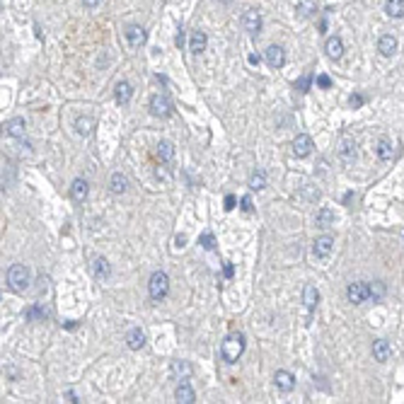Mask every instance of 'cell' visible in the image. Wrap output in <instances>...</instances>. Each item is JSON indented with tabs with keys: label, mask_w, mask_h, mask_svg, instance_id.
Instances as JSON below:
<instances>
[{
	"label": "cell",
	"mask_w": 404,
	"mask_h": 404,
	"mask_svg": "<svg viewBox=\"0 0 404 404\" xmlns=\"http://www.w3.org/2000/svg\"><path fill=\"white\" fill-rule=\"evenodd\" d=\"M157 157H160L162 162H172V160H174V148H172V143L160 140V143H157Z\"/></svg>",
	"instance_id": "26"
},
{
	"label": "cell",
	"mask_w": 404,
	"mask_h": 404,
	"mask_svg": "<svg viewBox=\"0 0 404 404\" xmlns=\"http://www.w3.org/2000/svg\"><path fill=\"white\" fill-rule=\"evenodd\" d=\"M264 58H266V63H269L271 68H281V66L286 63V54H283V49H281V46H269V49H266V54H264Z\"/></svg>",
	"instance_id": "11"
},
{
	"label": "cell",
	"mask_w": 404,
	"mask_h": 404,
	"mask_svg": "<svg viewBox=\"0 0 404 404\" xmlns=\"http://www.w3.org/2000/svg\"><path fill=\"white\" fill-rule=\"evenodd\" d=\"M312 138L307 136V133H300V136H295V140H293V155L295 157H307V155L312 153Z\"/></svg>",
	"instance_id": "7"
},
{
	"label": "cell",
	"mask_w": 404,
	"mask_h": 404,
	"mask_svg": "<svg viewBox=\"0 0 404 404\" xmlns=\"http://www.w3.org/2000/svg\"><path fill=\"white\" fill-rule=\"evenodd\" d=\"M174 397H177V402H181V404H194L196 402V392H194V387H191L186 380H181L179 385H177Z\"/></svg>",
	"instance_id": "8"
},
{
	"label": "cell",
	"mask_w": 404,
	"mask_h": 404,
	"mask_svg": "<svg viewBox=\"0 0 404 404\" xmlns=\"http://www.w3.org/2000/svg\"><path fill=\"white\" fill-rule=\"evenodd\" d=\"M339 157H341L344 162H353V160H356V143L348 138V136H344L341 143H339Z\"/></svg>",
	"instance_id": "12"
},
{
	"label": "cell",
	"mask_w": 404,
	"mask_h": 404,
	"mask_svg": "<svg viewBox=\"0 0 404 404\" xmlns=\"http://www.w3.org/2000/svg\"><path fill=\"white\" fill-rule=\"evenodd\" d=\"M274 382H276V387H279L281 392H291L293 387H295V375L288 373V370H276Z\"/></svg>",
	"instance_id": "10"
},
{
	"label": "cell",
	"mask_w": 404,
	"mask_h": 404,
	"mask_svg": "<svg viewBox=\"0 0 404 404\" xmlns=\"http://www.w3.org/2000/svg\"><path fill=\"white\" fill-rule=\"evenodd\" d=\"M131 97H133V87H131V85L128 83L116 85V102H119V104H128Z\"/></svg>",
	"instance_id": "24"
},
{
	"label": "cell",
	"mask_w": 404,
	"mask_h": 404,
	"mask_svg": "<svg viewBox=\"0 0 404 404\" xmlns=\"http://www.w3.org/2000/svg\"><path fill=\"white\" fill-rule=\"evenodd\" d=\"M324 51H327V56L329 58H341L344 56V42L339 39V37H329L327 39V44H324Z\"/></svg>",
	"instance_id": "16"
},
{
	"label": "cell",
	"mask_w": 404,
	"mask_h": 404,
	"mask_svg": "<svg viewBox=\"0 0 404 404\" xmlns=\"http://www.w3.org/2000/svg\"><path fill=\"white\" fill-rule=\"evenodd\" d=\"M317 85H320V87H329V85H332V80H329L327 75H320V78H317Z\"/></svg>",
	"instance_id": "39"
},
{
	"label": "cell",
	"mask_w": 404,
	"mask_h": 404,
	"mask_svg": "<svg viewBox=\"0 0 404 404\" xmlns=\"http://www.w3.org/2000/svg\"><path fill=\"white\" fill-rule=\"evenodd\" d=\"M373 356H375V361L385 363L392 356V346L385 339H377V341H373Z\"/></svg>",
	"instance_id": "17"
},
{
	"label": "cell",
	"mask_w": 404,
	"mask_h": 404,
	"mask_svg": "<svg viewBox=\"0 0 404 404\" xmlns=\"http://www.w3.org/2000/svg\"><path fill=\"white\" fill-rule=\"evenodd\" d=\"M332 250H334V240L329 235H322L315 240V245H312V254L317 257V259H329V254H332Z\"/></svg>",
	"instance_id": "6"
},
{
	"label": "cell",
	"mask_w": 404,
	"mask_h": 404,
	"mask_svg": "<svg viewBox=\"0 0 404 404\" xmlns=\"http://www.w3.org/2000/svg\"><path fill=\"white\" fill-rule=\"evenodd\" d=\"M377 157L380 160H392V143L387 138L377 140Z\"/></svg>",
	"instance_id": "30"
},
{
	"label": "cell",
	"mask_w": 404,
	"mask_h": 404,
	"mask_svg": "<svg viewBox=\"0 0 404 404\" xmlns=\"http://www.w3.org/2000/svg\"><path fill=\"white\" fill-rule=\"evenodd\" d=\"M240 204H242V211H245V213H252V201H250V196H242V201H240Z\"/></svg>",
	"instance_id": "37"
},
{
	"label": "cell",
	"mask_w": 404,
	"mask_h": 404,
	"mask_svg": "<svg viewBox=\"0 0 404 404\" xmlns=\"http://www.w3.org/2000/svg\"><path fill=\"white\" fill-rule=\"evenodd\" d=\"M198 245H201L204 250H213V247H216V240H213L211 233H204V235L198 237Z\"/></svg>",
	"instance_id": "35"
},
{
	"label": "cell",
	"mask_w": 404,
	"mask_h": 404,
	"mask_svg": "<svg viewBox=\"0 0 404 404\" xmlns=\"http://www.w3.org/2000/svg\"><path fill=\"white\" fill-rule=\"evenodd\" d=\"M385 13L390 17H394V20L404 17V0H387L385 3Z\"/></svg>",
	"instance_id": "27"
},
{
	"label": "cell",
	"mask_w": 404,
	"mask_h": 404,
	"mask_svg": "<svg viewBox=\"0 0 404 404\" xmlns=\"http://www.w3.org/2000/svg\"><path fill=\"white\" fill-rule=\"evenodd\" d=\"M264 186H266V174L264 172H254L250 177V189L252 191H262Z\"/></svg>",
	"instance_id": "31"
},
{
	"label": "cell",
	"mask_w": 404,
	"mask_h": 404,
	"mask_svg": "<svg viewBox=\"0 0 404 404\" xmlns=\"http://www.w3.org/2000/svg\"><path fill=\"white\" fill-rule=\"evenodd\" d=\"M259 61H262V58L257 56V54H252V56H250V63H252V66H257V63H259Z\"/></svg>",
	"instance_id": "42"
},
{
	"label": "cell",
	"mask_w": 404,
	"mask_h": 404,
	"mask_svg": "<svg viewBox=\"0 0 404 404\" xmlns=\"http://www.w3.org/2000/svg\"><path fill=\"white\" fill-rule=\"evenodd\" d=\"M25 317H27V320H42V317H46V310H44L42 305H32L27 312H25Z\"/></svg>",
	"instance_id": "34"
},
{
	"label": "cell",
	"mask_w": 404,
	"mask_h": 404,
	"mask_svg": "<svg viewBox=\"0 0 404 404\" xmlns=\"http://www.w3.org/2000/svg\"><path fill=\"white\" fill-rule=\"evenodd\" d=\"M315 221H317L320 228H329V225H334V211L332 209H320L317 211V216H315Z\"/></svg>",
	"instance_id": "28"
},
{
	"label": "cell",
	"mask_w": 404,
	"mask_h": 404,
	"mask_svg": "<svg viewBox=\"0 0 404 404\" xmlns=\"http://www.w3.org/2000/svg\"><path fill=\"white\" fill-rule=\"evenodd\" d=\"M87 191H90V186H87V181L85 179H73V184H70V196H73V201H78V204H83L85 198H87Z\"/></svg>",
	"instance_id": "13"
},
{
	"label": "cell",
	"mask_w": 404,
	"mask_h": 404,
	"mask_svg": "<svg viewBox=\"0 0 404 404\" xmlns=\"http://www.w3.org/2000/svg\"><path fill=\"white\" fill-rule=\"evenodd\" d=\"M126 39H128V44L131 46H140V44H145V29L143 27H128L126 29Z\"/></svg>",
	"instance_id": "22"
},
{
	"label": "cell",
	"mask_w": 404,
	"mask_h": 404,
	"mask_svg": "<svg viewBox=\"0 0 404 404\" xmlns=\"http://www.w3.org/2000/svg\"><path fill=\"white\" fill-rule=\"evenodd\" d=\"M242 353H245V336L242 334H230L221 346V356L225 363H237Z\"/></svg>",
	"instance_id": "1"
},
{
	"label": "cell",
	"mask_w": 404,
	"mask_h": 404,
	"mask_svg": "<svg viewBox=\"0 0 404 404\" xmlns=\"http://www.w3.org/2000/svg\"><path fill=\"white\" fill-rule=\"evenodd\" d=\"M109 186H112L114 194H124L126 189H128V179H126L121 172H114V174H112V181H109Z\"/></svg>",
	"instance_id": "25"
},
{
	"label": "cell",
	"mask_w": 404,
	"mask_h": 404,
	"mask_svg": "<svg viewBox=\"0 0 404 404\" xmlns=\"http://www.w3.org/2000/svg\"><path fill=\"white\" fill-rule=\"evenodd\" d=\"M303 303H305L307 310H312V307L320 303V293H317V288H315L312 283H307L305 291H303Z\"/></svg>",
	"instance_id": "23"
},
{
	"label": "cell",
	"mask_w": 404,
	"mask_h": 404,
	"mask_svg": "<svg viewBox=\"0 0 404 404\" xmlns=\"http://www.w3.org/2000/svg\"><path fill=\"white\" fill-rule=\"evenodd\" d=\"M169 373L174 377H179V380H186V377L191 375V363L186 361H174L172 365H169Z\"/></svg>",
	"instance_id": "21"
},
{
	"label": "cell",
	"mask_w": 404,
	"mask_h": 404,
	"mask_svg": "<svg viewBox=\"0 0 404 404\" xmlns=\"http://www.w3.org/2000/svg\"><path fill=\"white\" fill-rule=\"evenodd\" d=\"M310 85H312V78H310V75H305V78H300V80L295 83V87H298L300 92H307V90H310Z\"/></svg>",
	"instance_id": "36"
},
{
	"label": "cell",
	"mask_w": 404,
	"mask_h": 404,
	"mask_svg": "<svg viewBox=\"0 0 404 404\" xmlns=\"http://www.w3.org/2000/svg\"><path fill=\"white\" fill-rule=\"evenodd\" d=\"M346 298H348V303H353V305L365 303V300L370 298V288H368V283H363V281H358V283H348Z\"/></svg>",
	"instance_id": "4"
},
{
	"label": "cell",
	"mask_w": 404,
	"mask_h": 404,
	"mask_svg": "<svg viewBox=\"0 0 404 404\" xmlns=\"http://www.w3.org/2000/svg\"><path fill=\"white\" fill-rule=\"evenodd\" d=\"M75 128H78V133H80V136H90V133H92V128H95V121H92L90 116H80V119L75 121Z\"/></svg>",
	"instance_id": "29"
},
{
	"label": "cell",
	"mask_w": 404,
	"mask_h": 404,
	"mask_svg": "<svg viewBox=\"0 0 404 404\" xmlns=\"http://www.w3.org/2000/svg\"><path fill=\"white\" fill-rule=\"evenodd\" d=\"M377 51H380L382 56H392V54L397 51V39H394L392 34L380 37V42H377Z\"/></svg>",
	"instance_id": "20"
},
{
	"label": "cell",
	"mask_w": 404,
	"mask_h": 404,
	"mask_svg": "<svg viewBox=\"0 0 404 404\" xmlns=\"http://www.w3.org/2000/svg\"><path fill=\"white\" fill-rule=\"evenodd\" d=\"M206 44H209V37H206V32H191V39H189V51L191 54H201V51H206Z\"/></svg>",
	"instance_id": "14"
},
{
	"label": "cell",
	"mask_w": 404,
	"mask_h": 404,
	"mask_svg": "<svg viewBox=\"0 0 404 404\" xmlns=\"http://www.w3.org/2000/svg\"><path fill=\"white\" fill-rule=\"evenodd\" d=\"M351 104H353V107H361V104H363V97H358V95H356V97H351Z\"/></svg>",
	"instance_id": "40"
},
{
	"label": "cell",
	"mask_w": 404,
	"mask_h": 404,
	"mask_svg": "<svg viewBox=\"0 0 404 404\" xmlns=\"http://www.w3.org/2000/svg\"><path fill=\"white\" fill-rule=\"evenodd\" d=\"M92 274H95V279L97 281H107L109 276H112V266H109V262L107 259H95V264H92Z\"/></svg>",
	"instance_id": "19"
},
{
	"label": "cell",
	"mask_w": 404,
	"mask_h": 404,
	"mask_svg": "<svg viewBox=\"0 0 404 404\" xmlns=\"http://www.w3.org/2000/svg\"><path fill=\"white\" fill-rule=\"evenodd\" d=\"M295 13L300 15V17L312 15L315 13V0H300V3H298V8H295Z\"/></svg>",
	"instance_id": "32"
},
{
	"label": "cell",
	"mask_w": 404,
	"mask_h": 404,
	"mask_svg": "<svg viewBox=\"0 0 404 404\" xmlns=\"http://www.w3.org/2000/svg\"><path fill=\"white\" fill-rule=\"evenodd\" d=\"M148 293L153 300H162L169 293V276L165 271H153V276L148 281Z\"/></svg>",
	"instance_id": "3"
},
{
	"label": "cell",
	"mask_w": 404,
	"mask_h": 404,
	"mask_svg": "<svg viewBox=\"0 0 404 404\" xmlns=\"http://www.w3.org/2000/svg\"><path fill=\"white\" fill-rule=\"evenodd\" d=\"M150 114L160 116V119H167L172 114V102H169L167 95H153L150 97Z\"/></svg>",
	"instance_id": "5"
},
{
	"label": "cell",
	"mask_w": 404,
	"mask_h": 404,
	"mask_svg": "<svg viewBox=\"0 0 404 404\" xmlns=\"http://www.w3.org/2000/svg\"><path fill=\"white\" fill-rule=\"evenodd\" d=\"M223 271H225V276L230 279V276H233V264H225V269H223Z\"/></svg>",
	"instance_id": "41"
},
{
	"label": "cell",
	"mask_w": 404,
	"mask_h": 404,
	"mask_svg": "<svg viewBox=\"0 0 404 404\" xmlns=\"http://www.w3.org/2000/svg\"><path fill=\"white\" fill-rule=\"evenodd\" d=\"M235 209V196H225V211Z\"/></svg>",
	"instance_id": "38"
},
{
	"label": "cell",
	"mask_w": 404,
	"mask_h": 404,
	"mask_svg": "<svg viewBox=\"0 0 404 404\" xmlns=\"http://www.w3.org/2000/svg\"><path fill=\"white\" fill-rule=\"evenodd\" d=\"M242 27L247 29L250 34H259V29H262V15L257 13V10H247L245 17H242Z\"/></svg>",
	"instance_id": "9"
},
{
	"label": "cell",
	"mask_w": 404,
	"mask_h": 404,
	"mask_svg": "<svg viewBox=\"0 0 404 404\" xmlns=\"http://www.w3.org/2000/svg\"><path fill=\"white\" fill-rule=\"evenodd\" d=\"M83 3H85V5H87V8H95V5H97L99 0H83Z\"/></svg>",
	"instance_id": "44"
},
{
	"label": "cell",
	"mask_w": 404,
	"mask_h": 404,
	"mask_svg": "<svg viewBox=\"0 0 404 404\" xmlns=\"http://www.w3.org/2000/svg\"><path fill=\"white\" fill-rule=\"evenodd\" d=\"M368 288H370V298H373V300H380V298L385 295V283H382V281L368 283Z\"/></svg>",
	"instance_id": "33"
},
{
	"label": "cell",
	"mask_w": 404,
	"mask_h": 404,
	"mask_svg": "<svg viewBox=\"0 0 404 404\" xmlns=\"http://www.w3.org/2000/svg\"><path fill=\"white\" fill-rule=\"evenodd\" d=\"M174 242H177V247H184V242H186V237H184V235H179V237H177V240H174Z\"/></svg>",
	"instance_id": "43"
},
{
	"label": "cell",
	"mask_w": 404,
	"mask_h": 404,
	"mask_svg": "<svg viewBox=\"0 0 404 404\" xmlns=\"http://www.w3.org/2000/svg\"><path fill=\"white\" fill-rule=\"evenodd\" d=\"M184 44V34H181V29H179V34H177V46H181Z\"/></svg>",
	"instance_id": "45"
},
{
	"label": "cell",
	"mask_w": 404,
	"mask_h": 404,
	"mask_svg": "<svg viewBox=\"0 0 404 404\" xmlns=\"http://www.w3.org/2000/svg\"><path fill=\"white\" fill-rule=\"evenodd\" d=\"M29 281H32V274L25 264H15L8 269V286L13 288L15 293H22L29 288Z\"/></svg>",
	"instance_id": "2"
},
{
	"label": "cell",
	"mask_w": 404,
	"mask_h": 404,
	"mask_svg": "<svg viewBox=\"0 0 404 404\" xmlns=\"http://www.w3.org/2000/svg\"><path fill=\"white\" fill-rule=\"evenodd\" d=\"M5 131H8L13 138H22V136L27 133V124H25V119L15 116V119H10V121L5 124Z\"/></svg>",
	"instance_id": "18"
},
{
	"label": "cell",
	"mask_w": 404,
	"mask_h": 404,
	"mask_svg": "<svg viewBox=\"0 0 404 404\" xmlns=\"http://www.w3.org/2000/svg\"><path fill=\"white\" fill-rule=\"evenodd\" d=\"M126 344H128V348H131V351H138V348H143V346H145V332H143L140 327L131 329V332L126 334Z\"/></svg>",
	"instance_id": "15"
}]
</instances>
